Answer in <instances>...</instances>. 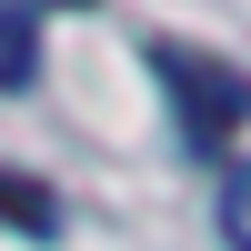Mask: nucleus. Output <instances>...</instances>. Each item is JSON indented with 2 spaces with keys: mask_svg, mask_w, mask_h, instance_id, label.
<instances>
[{
  "mask_svg": "<svg viewBox=\"0 0 251 251\" xmlns=\"http://www.w3.org/2000/svg\"><path fill=\"white\" fill-rule=\"evenodd\" d=\"M40 10H91V0H40Z\"/></svg>",
  "mask_w": 251,
  "mask_h": 251,
  "instance_id": "nucleus-5",
  "label": "nucleus"
},
{
  "mask_svg": "<svg viewBox=\"0 0 251 251\" xmlns=\"http://www.w3.org/2000/svg\"><path fill=\"white\" fill-rule=\"evenodd\" d=\"M151 50V80L171 91V111H181V141L191 151H221V141L251 121V80L231 71V60H211V50H191V40H141Z\"/></svg>",
  "mask_w": 251,
  "mask_h": 251,
  "instance_id": "nucleus-1",
  "label": "nucleus"
},
{
  "mask_svg": "<svg viewBox=\"0 0 251 251\" xmlns=\"http://www.w3.org/2000/svg\"><path fill=\"white\" fill-rule=\"evenodd\" d=\"M221 241H231V251H251V161L221 181Z\"/></svg>",
  "mask_w": 251,
  "mask_h": 251,
  "instance_id": "nucleus-4",
  "label": "nucleus"
},
{
  "mask_svg": "<svg viewBox=\"0 0 251 251\" xmlns=\"http://www.w3.org/2000/svg\"><path fill=\"white\" fill-rule=\"evenodd\" d=\"M40 80V40H30V10L0 0V91H30Z\"/></svg>",
  "mask_w": 251,
  "mask_h": 251,
  "instance_id": "nucleus-3",
  "label": "nucleus"
},
{
  "mask_svg": "<svg viewBox=\"0 0 251 251\" xmlns=\"http://www.w3.org/2000/svg\"><path fill=\"white\" fill-rule=\"evenodd\" d=\"M0 221H10V231H30V241H50V231H60V201H50V181H30V171H0Z\"/></svg>",
  "mask_w": 251,
  "mask_h": 251,
  "instance_id": "nucleus-2",
  "label": "nucleus"
}]
</instances>
